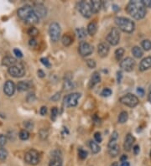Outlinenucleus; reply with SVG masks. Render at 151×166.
<instances>
[{
  "instance_id": "nucleus-5",
  "label": "nucleus",
  "mask_w": 151,
  "mask_h": 166,
  "mask_svg": "<svg viewBox=\"0 0 151 166\" xmlns=\"http://www.w3.org/2000/svg\"><path fill=\"white\" fill-rule=\"evenodd\" d=\"M61 26L58 23L54 22V23H51L49 27V34H50V40H52V42H57L60 39L61 36Z\"/></svg>"
},
{
  "instance_id": "nucleus-29",
  "label": "nucleus",
  "mask_w": 151,
  "mask_h": 166,
  "mask_svg": "<svg viewBox=\"0 0 151 166\" xmlns=\"http://www.w3.org/2000/svg\"><path fill=\"white\" fill-rule=\"evenodd\" d=\"M123 55H124V49L123 48H118L115 51V58L117 61H119L122 59V57L123 56Z\"/></svg>"
},
{
  "instance_id": "nucleus-47",
  "label": "nucleus",
  "mask_w": 151,
  "mask_h": 166,
  "mask_svg": "<svg viewBox=\"0 0 151 166\" xmlns=\"http://www.w3.org/2000/svg\"><path fill=\"white\" fill-rule=\"evenodd\" d=\"M29 45L31 46V47H35V46H36V45H37V41H36V40H35L34 39H31V40H29Z\"/></svg>"
},
{
  "instance_id": "nucleus-55",
  "label": "nucleus",
  "mask_w": 151,
  "mask_h": 166,
  "mask_svg": "<svg viewBox=\"0 0 151 166\" xmlns=\"http://www.w3.org/2000/svg\"><path fill=\"white\" fill-rule=\"evenodd\" d=\"M120 166H130V165L128 161H123V162L121 163V165Z\"/></svg>"
},
{
  "instance_id": "nucleus-25",
  "label": "nucleus",
  "mask_w": 151,
  "mask_h": 166,
  "mask_svg": "<svg viewBox=\"0 0 151 166\" xmlns=\"http://www.w3.org/2000/svg\"><path fill=\"white\" fill-rule=\"evenodd\" d=\"M89 146H90V149L92 150V152L93 154H97L99 153L101 150L100 146L98 145V144L96 142L94 141H90L89 143Z\"/></svg>"
},
{
  "instance_id": "nucleus-57",
  "label": "nucleus",
  "mask_w": 151,
  "mask_h": 166,
  "mask_svg": "<svg viewBox=\"0 0 151 166\" xmlns=\"http://www.w3.org/2000/svg\"><path fill=\"white\" fill-rule=\"evenodd\" d=\"M110 166H118V165H117V162H114V163H113V164H112V165H111Z\"/></svg>"
},
{
  "instance_id": "nucleus-43",
  "label": "nucleus",
  "mask_w": 151,
  "mask_h": 166,
  "mask_svg": "<svg viewBox=\"0 0 151 166\" xmlns=\"http://www.w3.org/2000/svg\"><path fill=\"white\" fill-rule=\"evenodd\" d=\"M25 126L26 129H32L34 127L33 122H31V121H27V122H25Z\"/></svg>"
},
{
  "instance_id": "nucleus-15",
  "label": "nucleus",
  "mask_w": 151,
  "mask_h": 166,
  "mask_svg": "<svg viewBox=\"0 0 151 166\" xmlns=\"http://www.w3.org/2000/svg\"><path fill=\"white\" fill-rule=\"evenodd\" d=\"M97 52L101 57H106L109 53V46L106 43H101L97 46Z\"/></svg>"
},
{
  "instance_id": "nucleus-26",
  "label": "nucleus",
  "mask_w": 151,
  "mask_h": 166,
  "mask_svg": "<svg viewBox=\"0 0 151 166\" xmlns=\"http://www.w3.org/2000/svg\"><path fill=\"white\" fill-rule=\"evenodd\" d=\"M132 53H133L135 58H140V57H142L143 55V50L138 46H134L132 49Z\"/></svg>"
},
{
  "instance_id": "nucleus-51",
  "label": "nucleus",
  "mask_w": 151,
  "mask_h": 166,
  "mask_svg": "<svg viewBox=\"0 0 151 166\" xmlns=\"http://www.w3.org/2000/svg\"><path fill=\"white\" fill-rule=\"evenodd\" d=\"M137 92H138L139 95L143 96L144 95V90L143 89L142 87H138V89H137Z\"/></svg>"
},
{
  "instance_id": "nucleus-7",
  "label": "nucleus",
  "mask_w": 151,
  "mask_h": 166,
  "mask_svg": "<svg viewBox=\"0 0 151 166\" xmlns=\"http://www.w3.org/2000/svg\"><path fill=\"white\" fill-rule=\"evenodd\" d=\"M8 71V73H9V75L13 76V77H15V78L23 77L25 74V67L20 63H17L16 65L9 67Z\"/></svg>"
},
{
  "instance_id": "nucleus-3",
  "label": "nucleus",
  "mask_w": 151,
  "mask_h": 166,
  "mask_svg": "<svg viewBox=\"0 0 151 166\" xmlns=\"http://www.w3.org/2000/svg\"><path fill=\"white\" fill-rule=\"evenodd\" d=\"M115 24L117 25L119 29H121L122 31L125 33H133L135 29L134 22L125 17H117L115 19Z\"/></svg>"
},
{
  "instance_id": "nucleus-44",
  "label": "nucleus",
  "mask_w": 151,
  "mask_h": 166,
  "mask_svg": "<svg viewBox=\"0 0 151 166\" xmlns=\"http://www.w3.org/2000/svg\"><path fill=\"white\" fill-rule=\"evenodd\" d=\"M13 53H14V55H16L17 57H19V58H22V57H23V53H22L21 50H19V49H14V50H13Z\"/></svg>"
},
{
  "instance_id": "nucleus-53",
  "label": "nucleus",
  "mask_w": 151,
  "mask_h": 166,
  "mask_svg": "<svg viewBox=\"0 0 151 166\" xmlns=\"http://www.w3.org/2000/svg\"><path fill=\"white\" fill-rule=\"evenodd\" d=\"M45 72L42 71V70H39L38 71V76H40V77H41V78H43L44 76H45Z\"/></svg>"
},
{
  "instance_id": "nucleus-52",
  "label": "nucleus",
  "mask_w": 151,
  "mask_h": 166,
  "mask_svg": "<svg viewBox=\"0 0 151 166\" xmlns=\"http://www.w3.org/2000/svg\"><path fill=\"white\" fill-rule=\"evenodd\" d=\"M133 150H134V153L135 155H137V154L139 153V146L138 145H135L133 148Z\"/></svg>"
},
{
  "instance_id": "nucleus-40",
  "label": "nucleus",
  "mask_w": 151,
  "mask_h": 166,
  "mask_svg": "<svg viewBox=\"0 0 151 166\" xmlns=\"http://www.w3.org/2000/svg\"><path fill=\"white\" fill-rule=\"evenodd\" d=\"M40 61H41V63L45 67H48V68H50V67H51L50 61H49V60L47 58H41L40 59Z\"/></svg>"
},
{
  "instance_id": "nucleus-4",
  "label": "nucleus",
  "mask_w": 151,
  "mask_h": 166,
  "mask_svg": "<svg viewBox=\"0 0 151 166\" xmlns=\"http://www.w3.org/2000/svg\"><path fill=\"white\" fill-rule=\"evenodd\" d=\"M25 162L31 165H36L40 162V154L37 150H30L25 154Z\"/></svg>"
},
{
  "instance_id": "nucleus-8",
  "label": "nucleus",
  "mask_w": 151,
  "mask_h": 166,
  "mask_svg": "<svg viewBox=\"0 0 151 166\" xmlns=\"http://www.w3.org/2000/svg\"><path fill=\"white\" fill-rule=\"evenodd\" d=\"M80 97H81V94L78 92H74L64 97V105L68 108L76 107L78 103V100L80 99Z\"/></svg>"
},
{
  "instance_id": "nucleus-2",
  "label": "nucleus",
  "mask_w": 151,
  "mask_h": 166,
  "mask_svg": "<svg viewBox=\"0 0 151 166\" xmlns=\"http://www.w3.org/2000/svg\"><path fill=\"white\" fill-rule=\"evenodd\" d=\"M18 16L24 20L26 24L29 25H36L39 23V17L35 13L34 8L29 5H25L18 9L17 11Z\"/></svg>"
},
{
  "instance_id": "nucleus-48",
  "label": "nucleus",
  "mask_w": 151,
  "mask_h": 166,
  "mask_svg": "<svg viewBox=\"0 0 151 166\" xmlns=\"http://www.w3.org/2000/svg\"><path fill=\"white\" fill-rule=\"evenodd\" d=\"M60 97H61V94L60 93H56V94H55L50 99L52 100V101H55V102H56V101H58L60 99Z\"/></svg>"
},
{
  "instance_id": "nucleus-49",
  "label": "nucleus",
  "mask_w": 151,
  "mask_h": 166,
  "mask_svg": "<svg viewBox=\"0 0 151 166\" xmlns=\"http://www.w3.org/2000/svg\"><path fill=\"white\" fill-rule=\"evenodd\" d=\"M35 99V96L34 94H29L28 96H27V101L29 102H33L34 100Z\"/></svg>"
},
{
  "instance_id": "nucleus-42",
  "label": "nucleus",
  "mask_w": 151,
  "mask_h": 166,
  "mask_svg": "<svg viewBox=\"0 0 151 166\" xmlns=\"http://www.w3.org/2000/svg\"><path fill=\"white\" fill-rule=\"evenodd\" d=\"M94 138H95V140L96 141V143H101L102 140V135H101V133L99 132H96L94 134Z\"/></svg>"
},
{
  "instance_id": "nucleus-38",
  "label": "nucleus",
  "mask_w": 151,
  "mask_h": 166,
  "mask_svg": "<svg viewBox=\"0 0 151 166\" xmlns=\"http://www.w3.org/2000/svg\"><path fill=\"white\" fill-rule=\"evenodd\" d=\"M101 95L104 96V97H108L109 96L112 95V90L109 89V88H104L101 92Z\"/></svg>"
},
{
  "instance_id": "nucleus-41",
  "label": "nucleus",
  "mask_w": 151,
  "mask_h": 166,
  "mask_svg": "<svg viewBox=\"0 0 151 166\" xmlns=\"http://www.w3.org/2000/svg\"><path fill=\"white\" fill-rule=\"evenodd\" d=\"M6 141H7L6 137L4 136V134H1L0 133V147H3L4 145H5Z\"/></svg>"
},
{
  "instance_id": "nucleus-10",
  "label": "nucleus",
  "mask_w": 151,
  "mask_h": 166,
  "mask_svg": "<svg viewBox=\"0 0 151 166\" xmlns=\"http://www.w3.org/2000/svg\"><path fill=\"white\" fill-rule=\"evenodd\" d=\"M78 11L81 13V14L85 18H90L92 16V11L91 8V4L86 1H81L78 4Z\"/></svg>"
},
{
  "instance_id": "nucleus-39",
  "label": "nucleus",
  "mask_w": 151,
  "mask_h": 166,
  "mask_svg": "<svg viewBox=\"0 0 151 166\" xmlns=\"http://www.w3.org/2000/svg\"><path fill=\"white\" fill-rule=\"evenodd\" d=\"M87 67L89 68H91V69H93V68H95L96 67V62L93 61V60H91V59H89L87 61Z\"/></svg>"
},
{
  "instance_id": "nucleus-24",
  "label": "nucleus",
  "mask_w": 151,
  "mask_h": 166,
  "mask_svg": "<svg viewBox=\"0 0 151 166\" xmlns=\"http://www.w3.org/2000/svg\"><path fill=\"white\" fill-rule=\"evenodd\" d=\"M119 152H120V148H119V146L117 145V144L113 146V147H111V148H108V154L111 157L117 156L118 154H119Z\"/></svg>"
},
{
  "instance_id": "nucleus-9",
  "label": "nucleus",
  "mask_w": 151,
  "mask_h": 166,
  "mask_svg": "<svg viewBox=\"0 0 151 166\" xmlns=\"http://www.w3.org/2000/svg\"><path fill=\"white\" fill-rule=\"evenodd\" d=\"M120 40V32L117 28H113L107 35V41L111 46H117Z\"/></svg>"
},
{
  "instance_id": "nucleus-54",
  "label": "nucleus",
  "mask_w": 151,
  "mask_h": 166,
  "mask_svg": "<svg viewBox=\"0 0 151 166\" xmlns=\"http://www.w3.org/2000/svg\"><path fill=\"white\" fill-rule=\"evenodd\" d=\"M127 159H128V157L126 156L125 154H123L120 158V160H121V162H123V161H127Z\"/></svg>"
},
{
  "instance_id": "nucleus-16",
  "label": "nucleus",
  "mask_w": 151,
  "mask_h": 166,
  "mask_svg": "<svg viewBox=\"0 0 151 166\" xmlns=\"http://www.w3.org/2000/svg\"><path fill=\"white\" fill-rule=\"evenodd\" d=\"M134 140H135V138H134V136H133L131 133H128L125 138V140H124L123 149H124L126 151H130L131 149H132L133 144L134 143Z\"/></svg>"
},
{
  "instance_id": "nucleus-23",
  "label": "nucleus",
  "mask_w": 151,
  "mask_h": 166,
  "mask_svg": "<svg viewBox=\"0 0 151 166\" xmlns=\"http://www.w3.org/2000/svg\"><path fill=\"white\" fill-rule=\"evenodd\" d=\"M97 31V25L96 22H91L87 26V33L93 36Z\"/></svg>"
},
{
  "instance_id": "nucleus-50",
  "label": "nucleus",
  "mask_w": 151,
  "mask_h": 166,
  "mask_svg": "<svg viewBox=\"0 0 151 166\" xmlns=\"http://www.w3.org/2000/svg\"><path fill=\"white\" fill-rule=\"evenodd\" d=\"M122 77H123V73H122V71H117V82H121Z\"/></svg>"
},
{
  "instance_id": "nucleus-32",
  "label": "nucleus",
  "mask_w": 151,
  "mask_h": 166,
  "mask_svg": "<svg viewBox=\"0 0 151 166\" xmlns=\"http://www.w3.org/2000/svg\"><path fill=\"white\" fill-rule=\"evenodd\" d=\"M74 85L73 82H71V79H66L65 80V82H64V89L65 90H71L73 89Z\"/></svg>"
},
{
  "instance_id": "nucleus-35",
  "label": "nucleus",
  "mask_w": 151,
  "mask_h": 166,
  "mask_svg": "<svg viewBox=\"0 0 151 166\" xmlns=\"http://www.w3.org/2000/svg\"><path fill=\"white\" fill-rule=\"evenodd\" d=\"M28 34H29V35L32 36V37H35L39 34V30L35 27H31L28 30Z\"/></svg>"
},
{
  "instance_id": "nucleus-6",
  "label": "nucleus",
  "mask_w": 151,
  "mask_h": 166,
  "mask_svg": "<svg viewBox=\"0 0 151 166\" xmlns=\"http://www.w3.org/2000/svg\"><path fill=\"white\" fill-rule=\"evenodd\" d=\"M119 102L129 108H134L138 104V98L133 94H126L120 97Z\"/></svg>"
},
{
  "instance_id": "nucleus-11",
  "label": "nucleus",
  "mask_w": 151,
  "mask_h": 166,
  "mask_svg": "<svg viewBox=\"0 0 151 166\" xmlns=\"http://www.w3.org/2000/svg\"><path fill=\"white\" fill-rule=\"evenodd\" d=\"M78 51L81 56L86 57V56L90 55L93 52V47L87 42L81 41L79 44V47H78Z\"/></svg>"
},
{
  "instance_id": "nucleus-45",
  "label": "nucleus",
  "mask_w": 151,
  "mask_h": 166,
  "mask_svg": "<svg viewBox=\"0 0 151 166\" xmlns=\"http://www.w3.org/2000/svg\"><path fill=\"white\" fill-rule=\"evenodd\" d=\"M144 5L145 6V8H151V0H143L142 1Z\"/></svg>"
},
{
  "instance_id": "nucleus-20",
  "label": "nucleus",
  "mask_w": 151,
  "mask_h": 166,
  "mask_svg": "<svg viewBox=\"0 0 151 166\" xmlns=\"http://www.w3.org/2000/svg\"><path fill=\"white\" fill-rule=\"evenodd\" d=\"M101 82V76L99 74V72L95 71L93 72L92 77L90 79L89 82V87H93L94 86H96L97 83H99Z\"/></svg>"
},
{
  "instance_id": "nucleus-33",
  "label": "nucleus",
  "mask_w": 151,
  "mask_h": 166,
  "mask_svg": "<svg viewBox=\"0 0 151 166\" xmlns=\"http://www.w3.org/2000/svg\"><path fill=\"white\" fill-rule=\"evenodd\" d=\"M142 47L145 50H151V41L150 40H144L142 42Z\"/></svg>"
},
{
  "instance_id": "nucleus-46",
  "label": "nucleus",
  "mask_w": 151,
  "mask_h": 166,
  "mask_svg": "<svg viewBox=\"0 0 151 166\" xmlns=\"http://www.w3.org/2000/svg\"><path fill=\"white\" fill-rule=\"evenodd\" d=\"M40 114H41L42 116H45L46 113H47V108L45 107V106L41 107L40 110Z\"/></svg>"
},
{
  "instance_id": "nucleus-18",
  "label": "nucleus",
  "mask_w": 151,
  "mask_h": 166,
  "mask_svg": "<svg viewBox=\"0 0 151 166\" xmlns=\"http://www.w3.org/2000/svg\"><path fill=\"white\" fill-rule=\"evenodd\" d=\"M49 166H62V159L59 154L52 155V158L50 159Z\"/></svg>"
},
{
  "instance_id": "nucleus-36",
  "label": "nucleus",
  "mask_w": 151,
  "mask_h": 166,
  "mask_svg": "<svg viewBox=\"0 0 151 166\" xmlns=\"http://www.w3.org/2000/svg\"><path fill=\"white\" fill-rule=\"evenodd\" d=\"M57 116H58V109H57V108L54 107V108H51V115H50V117H51L52 121H55Z\"/></svg>"
},
{
  "instance_id": "nucleus-1",
  "label": "nucleus",
  "mask_w": 151,
  "mask_h": 166,
  "mask_svg": "<svg viewBox=\"0 0 151 166\" xmlns=\"http://www.w3.org/2000/svg\"><path fill=\"white\" fill-rule=\"evenodd\" d=\"M126 10L135 19H142L146 15V8L142 1H130Z\"/></svg>"
},
{
  "instance_id": "nucleus-14",
  "label": "nucleus",
  "mask_w": 151,
  "mask_h": 166,
  "mask_svg": "<svg viewBox=\"0 0 151 166\" xmlns=\"http://www.w3.org/2000/svg\"><path fill=\"white\" fill-rule=\"evenodd\" d=\"M34 12L37 14V16L39 18H44L47 14V9H46V6L42 4H36L34 6Z\"/></svg>"
},
{
  "instance_id": "nucleus-12",
  "label": "nucleus",
  "mask_w": 151,
  "mask_h": 166,
  "mask_svg": "<svg viewBox=\"0 0 151 166\" xmlns=\"http://www.w3.org/2000/svg\"><path fill=\"white\" fill-rule=\"evenodd\" d=\"M134 66H135V61L134 59L131 57H126L120 62V67L123 71H128V72L133 71Z\"/></svg>"
},
{
  "instance_id": "nucleus-13",
  "label": "nucleus",
  "mask_w": 151,
  "mask_h": 166,
  "mask_svg": "<svg viewBox=\"0 0 151 166\" xmlns=\"http://www.w3.org/2000/svg\"><path fill=\"white\" fill-rule=\"evenodd\" d=\"M4 92L5 95L11 96L15 92V84L12 81H7L4 86Z\"/></svg>"
},
{
  "instance_id": "nucleus-17",
  "label": "nucleus",
  "mask_w": 151,
  "mask_h": 166,
  "mask_svg": "<svg viewBox=\"0 0 151 166\" xmlns=\"http://www.w3.org/2000/svg\"><path fill=\"white\" fill-rule=\"evenodd\" d=\"M151 67V57L148 56L146 58L143 59L141 62L139 64V71H144L150 69Z\"/></svg>"
},
{
  "instance_id": "nucleus-28",
  "label": "nucleus",
  "mask_w": 151,
  "mask_h": 166,
  "mask_svg": "<svg viewBox=\"0 0 151 166\" xmlns=\"http://www.w3.org/2000/svg\"><path fill=\"white\" fill-rule=\"evenodd\" d=\"M76 34H77V37L81 39V40H82V39H84L87 36V32H86V29H84V28H78V29H76Z\"/></svg>"
},
{
  "instance_id": "nucleus-31",
  "label": "nucleus",
  "mask_w": 151,
  "mask_h": 166,
  "mask_svg": "<svg viewBox=\"0 0 151 166\" xmlns=\"http://www.w3.org/2000/svg\"><path fill=\"white\" fill-rule=\"evenodd\" d=\"M19 138L22 139V140H27L29 137V133L26 129H23V130H21L20 132H19Z\"/></svg>"
},
{
  "instance_id": "nucleus-21",
  "label": "nucleus",
  "mask_w": 151,
  "mask_h": 166,
  "mask_svg": "<svg viewBox=\"0 0 151 166\" xmlns=\"http://www.w3.org/2000/svg\"><path fill=\"white\" fill-rule=\"evenodd\" d=\"M2 64H3V66L8 67V68H9V67L16 65L17 61L16 59L13 58L12 56H5V57L3 59V61H2Z\"/></svg>"
},
{
  "instance_id": "nucleus-58",
  "label": "nucleus",
  "mask_w": 151,
  "mask_h": 166,
  "mask_svg": "<svg viewBox=\"0 0 151 166\" xmlns=\"http://www.w3.org/2000/svg\"><path fill=\"white\" fill-rule=\"evenodd\" d=\"M150 156H151V151H150Z\"/></svg>"
},
{
  "instance_id": "nucleus-56",
  "label": "nucleus",
  "mask_w": 151,
  "mask_h": 166,
  "mask_svg": "<svg viewBox=\"0 0 151 166\" xmlns=\"http://www.w3.org/2000/svg\"><path fill=\"white\" fill-rule=\"evenodd\" d=\"M148 99H149V101L151 102V91H150V93H149V95H148Z\"/></svg>"
},
{
  "instance_id": "nucleus-22",
  "label": "nucleus",
  "mask_w": 151,
  "mask_h": 166,
  "mask_svg": "<svg viewBox=\"0 0 151 166\" xmlns=\"http://www.w3.org/2000/svg\"><path fill=\"white\" fill-rule=\"evenodd\" d=\"M91 8H92V13H96L100 11L101 7H102V3L100 1H97V0H94V1H92L91 3Z\"/></svg>"
},
{
  "instance_id": "nucleus-30",
  "label": "nucleus",
  "mask_w": 151,
  "mask_h": 166,
  "mask_svg": "<svg viewBox=\"0 0 151 166\" xmlns=\"http://www.w3.org/2000/svg\"><path fill=\"white\" fill-rule=\"evenodd\" d=\"M72 43V39L71 36H69L68 34H65L62 37V44L65 46H71Z\"/></svg>"
},
{
  "instance_id": "nucleus-34",
  "label": "nucleus",
  "mask_w": 151,
  "mask_h": 166,
  "mask_svg": "<svg viewBox=\"0 0 151 166\" xmlns=\"http://www.w3.org/2000/svg\"><path fill=\"white\" fill-rule=\"evenodd\" d=\"M8 151L4 149V148H0V160H4L8 157Z\"/></svg>"
},
{
  "instance_id": "nucleus-37",
  "label": "nucleus",
  "mask_w": 151,
  "mask_h": 166,
  "mask_svg": "<svg viewBox=\"0 0 151 166\" xmlns=\"http://www.w3.org/2000/svg\"><path fill=\"white\" fill-rule=\"evenodd\" d=\"M78 155H79L80 159H85L87 157V152L86 150H82V149H79L78 150Z\"/></svg>"
},
{
  "instance_id": "nucleus-19",
  "label": "nucleus",
  "mask_w": 151,
  "mask_h": 166,
  "mask_svg": "<svg viewBox=\"0 0 151 166\" xmlns=\"http://www.w3.org/2000/svg\"><path fill=\"white\" fill-rule=\"evenodd\" d=\"M32 84L29 81H21L17 84V89L19 91H25L29 90Z\"/></svg>"
},
{
  "instance_id": "nucleus-27",
  "label": "nucleus",
  "mask_w": 151,
  "mask_h": 166,
  "mask_svg": "<svg viewBox=\"0 0 151 166\" xmlns=\"http://www.w3.org/2000/svg\"><path fill=\"white\" fill-rule=\"evenodd\" d=\"M128 118H129L128 112L123 111V112H122L121 113L119 114V116H118V123H126V122L128 121Z\"/></svg>"
}]
</instances>
